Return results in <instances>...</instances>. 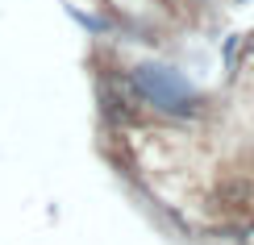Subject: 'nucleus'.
I'll list each match as a JSON object with an SVG mask.
<instances>
[{
	"instance_id": "obj_1",
	"label": "nucleus",
	"mask_w": 254,
	"mask_h": 245,
	"mask_svg": "<svg viewBox=\"0 0 254 245\" xmlns=\"http://www.w3.org/2000/svg\"><path fill=\"white\" fill-rule=\"evenodd\" d=\"M250 196H254V187L246 183V179H225V183L213 191V199H217L221 208H246Z\"/></svg>"
},
{
	"instance_id": "obj_2",
	"label": "nucleus",
	"mask_w": 254,
	"mask_h": 245,
	"mask_svg": "<svg viewBox=\"0 0 254 245\" xmlns=\"http://www.w3.org/2000/svg\"><path fill=\"white\" fill-rule=\"evenodd\" d=\"M100 104H104V116H109L113 125H125V121H133V108L121 100V96H113V88H109V83L100 88Z\"/></svg>"
}]
</instances>
